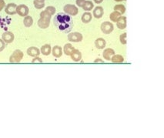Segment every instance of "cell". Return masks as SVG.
I'll return each instance as SVG.
<instances>
[{
  "mask_svg": "<svg viewBox=\"0 0 164 138\" xmlns=\"http://www.w3.org/2000/svg\"><path fill=\"white\" fill-rule=\"evenodd\" d=\"M106 45V42L103 38H98L96 41H95V46L99 50H103L105 48Z\"/></svg>",
  "mask_w": 164,
  "mask_h": 138,
  "instance_id": "cell-15",
  "label": "cell"
},
{
  "mask_svg": "<svg viewBox=\"0 0 164 138\" xmlns=\"http://www.w3.org/2000/svg\"><path fill=\"white\" fill-rule=\"evenodd\" d=\"M82 22L83 23H89L92 20V14L90 13H85L82 16Z\"/></svg>",
  "mask_w": 164,
  "mask_h": 138,
  "instance_id": "cell-18",
  "label": "cell"
},
{
  "mask_svg": "<svg viewBox=\"0 0 164 138\" xmlns=\"http://www.w3.org/2000/svg\"><path fill=\"white\" fill-rule=\"evenodd\" d=\"M16 7L17 5L15 3H9L5 6V12L8 15H14L16 13Z\"/></svg>",
  "mask_w": 164,
  "mask_h": 138,
  "instance_id": "cell-9",
  "label": "cell"
},
{
  "mask_svg": "<svg viewBox=\"0 0 164 138\" xmlns=\"http://www.w3.org/2000/svg\"><path fill=\"white\" fill-rule=\"evenodd\" d=\"M113 29H114V26L112 22H104L101 25V30L104 34H109L113 31Z\"/></svg>",
  "mask_w": 164,
  "mask_h": 138,
  "instance_id": "cell-5",
  "label": "cell"
},
{
  "mask_svg": "<svg viewBox=\"0 0 164 138\" xmlns=\"http://www.w3.org/2000/svg\"><path fill=\"white\" fill-rule=\"evenodd\" d=\"M115 1H116V2H122L123 0H115Z\"/></svg>",
  "mask_w": 164,
  "mask_h": 138,
  "instance_id": "cell-34",
  "label": "cell"
},
{
  "mask_svg": "<svg viewBox=\"0 0 164 138\" xmlns=\"http://www.w3.org/2000/svg\"><path fill=\"white\" fill-rule=\"evenodd\" d=\"M116 26L120 29H124L127 27V18L125 16H120L116 21Z\"/></svg>",
  "mask_w": 164,
  "mask_h": 138,
  "instance_id": "cell-13",
  "label": "cell"
},
{
  "mask_svg": "<svg viewBox=\"0 0 164 138\" xmlns=\"http://www.w3.org/2000/svg\"><path fill=\"white\" fill-rule=\"evenodd\" d=\"M114 11H117L120 14H123V13H125L126 12V8L125 6L122 4H119V5H116L114 6Z\"/></svg>",
  "mask_w": 164,
  "mask_h": 138,
  "instance_id": "cell-25",
  "label": "cell"
},
{
  "mask_svg": "<svg viewBox=\"0 0 164 138\" xmlns=\"http://www.w3.org/2000/svg\"><path fill=\"white\" fill-rule=\"evenodd\" d=\"M104 14V10L103 8L101 7V6H97L93 10V16L96 19H100L102 18V16H103Z\"/></svg>",
  "mask_w": 164,
  "mask_h": 138,
  "instance_id": "cell-14",
  "label": "cell"
},
{
  "mask_svg": "<svg viewBox=\"0 0 164 138\" xmlns=\"http://www.w3.org/2000/svg\"><path fill=\"white\" fill-rule=\"evenodd\" d=\"M29 13V9L27 5H23V4L17 5V7H16V13H17L19 16L25 17V16H28Z\"/></svg>",
  "mask_w": 164,
  "mask_h": 138,
  "instance_id": "cell-6",
  "label": "cell"
},
{
  "mask_svg": "<svg viewBox=\"0 0 164 138\" xmlns=\"http://www.w3.org/2000/svg\"><path fill=\"white\" fill-rule=\"evenodd\" d=\"M123 1H126V0H123Z\"/></svg>",
  "mask_w": 164,
  "mask_h": 138,
  "instance_id": "cell-35",
  "label": "cell"
},
{
  "mask_svg": "<svg viewBox=\"0 0 164 138\" xmlns=\"http://www.w3.org/2000/svg\"><path fill=\"white\" fill-rule=\"evenodd\" d=\"M27 54H28L29 56H32V57H36V56H39V54H40V50H39L37 47L31 46L27 50Z\"/></svg>",
  "mask_w": 164,
  "mask_h": 138,
  "instance_id": "cell-12",
  "label": "cell"
},
{
  "mask_svg": "<svg viewBox=\"0 0 164 138\" xmlns=\"http://www.w3.org/2000/svg\"><path fill=\"white\" fill-rule=\"evenodd\" d=\"M85 2H86V0H76V5H78L79 7H82Z\"/></svg>",
  "mask_w": 164,
  "mask_h": 138,
  "instance_id": "cell-29",
  "label": "cell"
},
{
  "mask_svg": "<svg viewBox=\"0 0 164 138\" xmlns=\"http://www.w3.org/2000/svg\"><path fill=\"white\" fill-rule=\"evenodd\" d=\"M5 6V3L4 0H0V12L3 9V8Z\"/></svg>",
  "mask_w": 164,
  "mask_h": 138,
  "instance_id": "cell-31",
  "label": "cell"
},
{
  "mask_svg": "<svg viewBox=\"0 0 164 138\" xmlns=\"http://www.w3.org/2000/svg\"><path fill=\"white\" fill-rule=\"evenodd\" d=\"M112 63H121L124 61V58L121 56V55H114L111 58Z\"/></svg>",
  "mask_w": 164,
  "mask_h": 138,
  "instance_id": "cell-21",
  "label": "cell"
},
{
  "mask_svg": "<svg viewBox=\"0 0 164 138\" xmlns=\"http://www.w3.org/2000/svg\"><path fill=\"white\" fill-rule=\"evenodd\" d=\"M94 63H104L103 62V59H95V61H94Z\"/></svg>",
  "mask_w": 164,
  "mask_h": 138,
  "instance_id": "cell-32",
  "label": "cell"
},
{
  "mask_svg": "<svg viewBox=\"0 0 164 138\" xmlns=\"http://www.w3.org/2000/svg\"><path fill=\"white\" fill-rule=\"evenodd\" d=\"M121 16L122 15L120 14L119 12H117V11H114V12H112V13L110 14V16H109V19H110V20L112 22H116V21L118 20V19L120 18Z\"/></svg>",
  "mask_w": 164,
  "mask_h": 138,
  "instance_id": "cell-22",
  "label": "cell"
},
{
  "mask_svg": "<svg viewBox=\"0 0 164 138\" xmlns=\"http://www.w3.org/2000/svg\"><path fill=\"white\" fill-rule=\"evenodd\" d=\"M70 56H71V59H73V61L79 62L80 61L81 59H82V53L78 50L74 49L73 52H71V54H70Z\"/></svg>",
  "mask_w": 164,
  "mask_h": 138,
  "instance_id": "cell-10",
  "label": "cell"
},
{
  "mask_svg": "<svg viewBox=\"0 0 164 138\" xmlns=\"http://www.w3.org/2000/svg\"><path fill=\"white\" fill-rule=\"evenodd\" d=\"M46 10L51 16H52V15L55 13V9L53 6H48V7H46Z\"/></svg>",
  "mask_w": 164,
  "mask_h": 138,
  "instance_id": "cell-27",
  "label": "cell"
},
{
  "mask_svg": "<svg viewBox=\"0 0 164 138\" xmlns=\"http://www.w3.org/2000/svg\"><path fill=\"white\" fill-rule=\"evenodd\" d=\"M53 23L60 32L68 33L73 29V21L69 15L66 13H58L54 17Z\"/></svg>",
  "mask_w": 164,
  "mask_h": 138,
  "instance_id": "cell-1",
  "label": "cell"
},
{
  "mask_svg": "<svg viewBox=\"0 0 164 138\" xmlns=\"http://www.w3.org/2000/svg\"><path fill=\"white\" fill-rule=\"evenodd\" d=\"M23 58V52L19 50H16L13 52L12 56L9 58V62L12 63H19Z\"/></svg>",
  "mask_w": 164,
  "mask_h": 138,
  "instance_id": "cell-3",
  "label": "cell"
},
{
  "mask_svg": "<svg viewBox=\"0 0 164 138\" xmlns=\"http://www.w3.org/2000/svg\"><path fill=\"white\" fill-rule=\"evenodd\" d=\"M33 3L37 9H43L45 6V0H34Z\"/></svg>",
  "mask_w": 164,
  "mask_h": 138,
  "instance_id": "cell-24",
  "label": "cell"
},
{
  "mask_svg": "<svg viewBox=\"0 0 164 138\" xmlns=\"http://www.w3.org/2000/svg\"><path fill=\"white\" fill-rule=\"evenodd\" d=\"M63 10H64V13L69 16H76L79 13L78 8L76 5H72V4H67V5H65Z\"/></svg>",
  "mask_w": 164,
  "mask_h": 138,
  "instance_id": "cell-4",
  "label": "cell"
},
{
  "mask_svg": "<svg viewBox=\"0 0 164 138\" xmlns=\"http://www.w3.org/2000/svg\"><path fill=\"white\" fill-rule=\"evenodd\" d=\"M74 49L75 48H74V47H73L70 43H67V44H66V45L64 46L63 50H64V52L66 55H67V56H70V54H71V52H73V50H74Z\"/></svg>",
  "mask_w": 164,
  "mask_h": 138,
  "instance_id": "cell-19",
  "label": "cell"
},
{
  "mask_svg": "<svg viewBox=\"0 0 164 138\" xmlns=\"http://www.w3.org/2000/svg\"><path fill=\"white\" fill-rule=\"evenodd\" d=\"M93 1H94V2H96L97 4H100L103 2V0H93Z\"/></svg>",
  "mask_w": 164,
  "mask_h": 138,
  "instance_id": "cell-33",
  "label": "cell"
},
{
  "mask_svg": "<svg viewBox=\"0 0 164 138\" xmlns=\"http://www.w3.org/2000/svg\"><path fill=\"white\" fill-rule=\"evenodd\" d=\"M51 51H52V48L49 44H45L41 48V52L44 56H49L51 53Z\"/></svg>",
  "mask_w": 164,
  "mask_h": 138,
  "instance_id": "cell-17",
  "label": "cell"
},
{
  "mask_svg": "<svg viewBox=\"0 0 164 138\" xmlns=\"http://www.w3.org/2000/svg\"><path fill=\"white\" fill-rule=\"evenodd\" d=\"M5 47V43L2 40H0V52H2Z\"/></svg>",
  "mask_w": 164,
  "mask_h": 138,
  "instance_id": "cell-30",
  "label": "cell"
},
{
  "mask_svg": "<svg viewBox=\"0 0 164 138\" xmlns=\"http://www.w3.org/2000/svg\"><path fill=\"white\" fill-rule=\"evenodd\" d=\"M15 39L14 34L12 32H5L2 35V40L5 42V43H13V40Z\"/></svg>",
  "mask_w": 164,
  "mask_h": 138,
  "instance_id": "cell-8",
  "label": "cell"
},
{
  "mask_svg": "<svg viewBox=\"0 0 164 138\" xmlns=\"http://www.w3.org/2000/svg\"><path fill=\"white\" fill-rule=\"evenodd\" d=\"M23 24L25 27H30L33 24V20L31 16H25L23 20Z\"/></svg>",
  "mask_w": 164,
  "mask_h": 138,
  "instance_id": "cell-20",
  "label": "cell"
},
{
  "mask_svg": "<svg viewBox=\"0 0 164 138\" xmlns=\"http://www.w3.org/2000/svg\"><path fill=\"white\" fill-rule=\"evenodd\" d=\"M32 63H43V59H41L40 57H39V56H36V57L34 58L33 59H32Z\"/></svg>",
  "mask_w": 164,
  "mask_h": 138,
  "instance_id": "cell-28",
  "label": "cell"
},
{
  "mask_svg": "<svg viewBox=\"0 0 164 138\" xmlns=\"http://www.w3.org/2000/svg\"><path fill=\"white\" fill-rule=\"evenodd\" d=\"M82 35L79 32H71L68 35V40L70 42H74V43H79L82 40Z\"/></svg>",
  "mask_w": 164,
  "mask_h": 138,
  "instance_id": "cell-7",
  "label": "cell"
},
{
  "mask_svg": "<svg viewBox=\"0 0 164 138\" xmlns=\"http://www.w3.org/2000/svg\"><path fill=\"white\" fill-rule=\"evenodd\" d=\"M115 55V51L111 48L106 49L103 52V56L106 60H110L112 56Z\"/></svg>",
  "mask_w": 164,
  "mask_h": 138,
  "instance_id": "cell-11",
  "label": "cell"
},
{
  "mask_svg": "<svg viewBox=\"0 0 164 138\" xmlns=\"http://www.w3.org/2000/svg\"><path fill=\"white\" fill-rule=\"evenodd\" d=\"M51 15L46 10L43 11L40 13V19L38 21V26L41 29H46L49 26L50 20H51Z\"/></svg>",
  "mask_w": 164,
  "mask_h": 138,
  "instance_id": "cell-2",
  "label": "cell"
},
{
  "mask_svg": "<svg viewBox=\"0 0 164 138\" xmlns=\"http://www.w3.org/2000/svg\"><path fill=\"white\" fill-rule=\"evenodd\" d=\"M120 43H121L122 44H123V45L127 44V33H126V32H124V33L120 35Z\"/></svg>",
  "mask_w": 164,
  "mask_h": 138,
  "instance_id": "cell-26",
  "label": "cell"
},
{
  "mask_svg": "<svg viewBox=\"0 0 164 138\" xmlns=\"http://www.w3.org/2000/svg\"><path fill=\"white\" fill-rule=\"evenodd\" d=\"M93 7H94V5H93V3L91 2V1H86L85 3H84L83 6H82V8L85 11L89 12V11H91L92 9H93Z\"/></svg>",
  "mask_w": 164,
  "mask_h": 138,
  "instance_id": "cell-23",
  "label": "cell"
},
{
  "mask_svg": "<svg viewBox=\"0 0 164 138\" xmlns=\"http://www.w3.org/2000/svg\"><path fill=\"white\" fill-rule=\"evenodd\" d=\"M52 50V55H53L54 57L55 58L61 57L62 54H63V51H62L63 50H62V48H61L60 46H55Z\"/></svg>",
  "mask_w": 164,
  "mask_h": 138,
  "instance_id": "cell-16",
  "label": "cell"
}]
</instances>
